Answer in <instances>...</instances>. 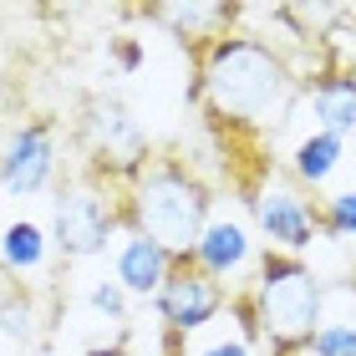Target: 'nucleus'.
Wrapping results in <instances>:
<instances>
[{
    "label": "nucleus",
    "mask_w": 356,
    "mask_h": 356,
    "mask_svg": "<svg viewBox=\"0 0 356 356\" xmlns=\"http://www.w3.org/2000/svg\"><path fill=\"white\" fill-rule=\"evenodd\" d=\"M87 305L102 321H112L118 331H127V290L118 285V280H97L92 290H87Z\"/></svg>",
    "instance_id": "dca6fc26"
},
{
    "label": "nucleus",
    "mask_w": 356,
    "mask_h": 356,
    "mask_svg": "<svg viewBox=\"0 0 356 356\" xmlns=\"http://www.w3.org/2000/svg\"><path fill=\"white\" fill-rule=\"evenodd\" d=\"M341 148L346 143L341 138H331V133H311V138H300L296 143V153H290V178H296L300 188H321L326 178L336 173V163H341Z\"/></svg>",
    "instance_id": "ddd939ff"
},
{
    "label": "nucleus",
    "mask_w": 356,
    "mask_h": 356,
    "mask_svg": "<svg viewBox=\"0 0 356 356\" xmlns=\"http://www.w3.org/2000/svg\"><path fill=\"white\" fill-rule=\"evenodd\" d=\"M82 356H138V351H133V346H127V331H122V336H118V341H92V346H87Z\"/></svg>",
    "instance_id": "6ab92c4d"
},
{
    "label": "nucleus",
    "mask_w": 356,
    "mask_h": 356,
    "mask_svg": "<svg viewBox=\"0 0 356 356\" xmlns=\"http://www.w3.org/2000/svg\"><path fill=\"white\" fill-rule=\"evenodd\" d=\"M168 270H173V254L168 250H158L153 239H143V234H122L118 260H112V280H118L127 296L153 300L158 285L168 280Z\"/></svg>",
    "instance_id": "9d476101"
},
{
    "label": "nucleus",
    "mask_w": 356,
    "mask_h": 356,
    "mask_svg": "<svg viewBox=\"0 0 356 356\" xmlns=\"http://www.w3.org/2000/svg\"><path fill=\"white\" fill-rule=\"evenodd\" d=\"M193 356H250V346L234 336V341H214V346H204V351H193Z\"/></svg>",
    "instance_id": "aec40b11"
},
{
    "label": "nucleus",
    "mask_w": 356,
    "mask_h": 356,
    "mask_svg": "<svg viewBox=\"0 0 356 356\" xmlns=\"http://www.w3.org/2000/svg\"><path fill=\"white\" fill-rule=\"evenodd\" d=\"M46 250H51V239H46L41 224L15 219V224H6V234H0V270L6 275H36L46 265Z\"/></svg>",
    "instance_id": "f8f14e48"
},
{
    "label": "nucleus",
    "mask_w": 356,
    "mask_h": 356,
    "mask_svg": "<svg viewBox=\"0 0 356 356\" xmlns=\"http://www.w3.org/2000/svg\"><path fill=\"white\" fill-rule=\"evenodd\" d=\"M254 300V326H260V346L270 356H305L321 331V300L326 285L321 275L300 260V254L265 250L250 280Z\"/></svg>",
    "instance_id": "7ed1b4c3"
},
{
    "label": "nucleus",
    "mask_w": 356,
    "mask_h": 356,
    "mask_svg": "<svg viewBox=\"0 0 356 356\" xmlns=\"http://www.w3.org/2000/svg\"><path fill=\"white\" fill-rule=\"evenodd\" d=\"M188 67L193 76L184 87V102L199 107L214 148L224 153L229 178L239 173V163H254V173H270L275 153H265V143L280 138L285 122L296 118V107L305 102L300 67L290 61V51H280L254 31H224Z\"/></svg>",
    "instance_id": "f257e3e1"
},
{
    "label": "nucleus",
    "mask_w": 356,
    "mask_h": 356,
    "mask_svg": "<svg viewBox=\"0 0 356 356\" xmlns=\"http://www.w3.org/2000/svg\"><path fill=\"white\" fill-rule=\"evenodd\" d=\"M250 234H245V224H234V219H209V229L199 234V245L188 250V260L199 265L204 275H214V280L229 285L239 270L250 265Z\"/></svg>",
    "instance_id": "9b49d317"
},
{
    "label": "nucleus",
    "mask_w": 356,
    "mask_h": 356,
    "mask_svg": "<svg viewBox=\"0 0 356 356\" xmlns=\"http://www.w3.org/2000/svg\"><path fill=\"white\" fill-rule=\"evenodd\" d=\"M76 143H82V158H87V173L107 178V184H127L133 168L143 158L153 153L148 133H143V122L133 118V107L122 102V97L112 92H92L82 102V118H76Z\"/></svg>",
    "instance_id": "39448f33"
},
{
    "label": "nucleus",
    "mask_w": 356,
    "mask_h": 356,
    "mask_svg": "<svg viewBox=\"0 0 356 356\" xmlns=\"http://www.w3.org/2000/svg\"><path fill=\"white\" fill-rule=\"evenodd\" d=\"M107 56H112V67L122 76H133V72H143V61H148V46H143V36H112Z\"/></svg>",
    "instance_id": "a211bd4d"
},
{
    "label": "nucleus",
    "mask_w": 356,
    "mask_h": 356,
    "mask_svg": "<svg viewBox=\"0 0 356 356\" xmlns=\"http://www.w3.org/2000/svg\"><path fill=\"white\" fill-rule=\"evenodd\" d=\"M250 209H254L260 234L270 239L265 250L300 254V260H305V250H311V239H316V209H321V199H305V188L290 173L285 178L270 173L265 184L250 193Z\"/></svg>",
    "instance_id": "423d86ee"
},
{
    "label": "nucleus",
    "mask_w": 356,
    "mask_h": 356,
    "mask_svg": "<svg viewBox=\"0 0 356 356\" xmlns=\"http://www.w3.org/2000/svg\"><path fill=\"white\" fill-rule=\"evenodd\" d=\"M61 168V143H56V118H31L6 138L0 148V188L10 199H31L56 184Z\"/></svg>",
    "instance_id": "6e6552de"
},
{
    "label": "nucleus",
    "mask_w": 356,
    "mask_h": 356,
    "mask_svg": "<svg viewBox=\"0 0 356 356\" xmlns=\"http://www.w3.org/2000/svg\"><path fill=\"white\" fill-rule=\"evenodd\" d=\"M316 234L321 239H356V188H341L316 209Z\"/></svg>",
    "instance_id": "4468645a"
},
{
    "label": "nucleus",
    "mask_w": 356,
    "mask_h": 356,
    "mask_svg": "<svg viewBox=\"0 0 356 356\" xmlns=\"http://www.w3.org/2000/svg\"><path fill=\"white\" fill-rule=\"evenodd\" d=\"M305 356H356V326L351 321H321V331H316Z\"/></svg>",
    "instance_id": "f3484780"
},
{
    "label": "nucleus",
    "mask_w": 356,
    "mask_h": 356,
    "mask_svg": "<svg viewBox=\"0 0 356 356\" xmlns=\"http://www.w3.org/2000/svg\"><path fill=\"white\" fill-rule=\"evenodd\" d=\"M118 204H122V188L107 184V178H97V173H87V168L61 178L56 184V204H51V234H46L56 245L61 265L97 260V254L122 234Z\"/></svg>",
    "instance_id": "20e7f679"
},
{
    "label": "nucleus",
    "mask_w": 356,
    "mask_h": 356,
    "mask_svg": "<svg viewBox=\"0 0 356 356\" xmlns=\"http://www.w3.org/2000/svg\"><path fill=\"white\" fill-rule=\"evenodd\" d=\"M36 305H31L21 290H6V300H0V336H15V341H36Z\"/></svg>",
    "instance_id": "2eb2a0df"
},
{
    "label": "nucleus",
    "mask_w": 356,
    "mask_h": 356,
    "mask_svg": "<svg viewBox=\"0 0 356 356\" xmlns=\"http://www.w3.org/2000/svg\"><path fill=\"white\" fill-rule=\"evenodd\" d=\"M224 305H229V285L214 280V275H204L188 254L173 260L168 280L158 285V296H153V311H158V321H163V331L184 336V341L193 331H204L209 321H219Z\"/></svg>",
    "instance_id": "0eeeda50"
},
{
    "label": "nucleus",
    "mask_w": 356,
    "mask_h": 356,
    "mask_svg": "<svg viewBox=\"0 0 356 356\" xmlns=\"http://www.w3.org/2000/svg\"><path fill=\"white\" fill-rule=\"evenodd\" d=\"M305 102H311L316 133H331L341 143L356 133V72H341V67L311 72L305 76Z\"/></svg>",
    "instance_id": "1a4fd4ad"
},
{
    "label": "nucleus",
    "mask_w": 356,
    "mask_h": 356,
    "mask_svg": "<svg viewBox=\"0 0 356 356\" xmlns=\"http://www.w3.org/2000/svg\"><path fill=\"white\" fill-rule=\"evenodd\" d=\"M209 219H214V184L199 173V163L184 148H153L122 184V204H118L122 234L153 239L173 260H184L199 245Z\"/></svg>",
    "instance_id": "f03ea898"
}]
</instances>
